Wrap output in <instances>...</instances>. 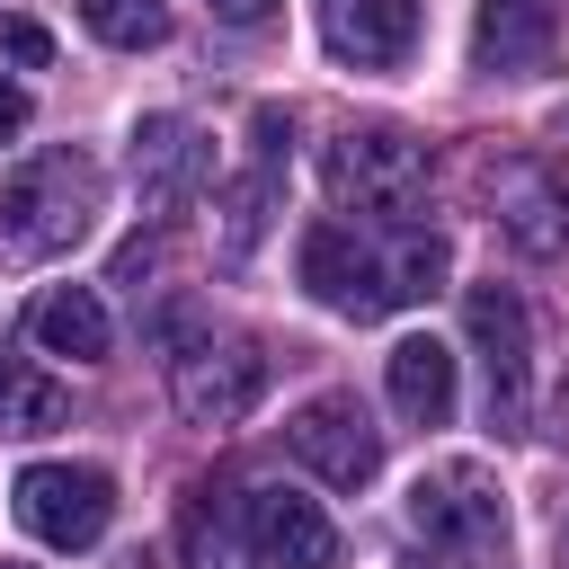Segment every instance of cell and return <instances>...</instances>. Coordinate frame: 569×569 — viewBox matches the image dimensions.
I'll list each match as a JSON object with an SVG mask.
<instances>
[{"label":"cell","mask_w":569,"mask_h":569,"mask_svg":"<svg viewBox=\"0 0 569 569\" xmlns=\"http://www.w3.org/2000/svg\"><path fill=\"white\" fill-rule=\"evenodd\" d=\"M311 302H329L338 320H382V311H409L445 284L453 249L436 231H391V240H356L347 222H311L302 249H293Z\"/></svg>","instance_id":"1"},{"label":"cell","mask_w":569,"mask_h":569,"mask_svg":"<svg viewBox=\"0 0 569 569\" xmlns=\"http://www.w3.org/2000/svg\"><path fill=\"white\" fill-rule=\"evenodd\" d=\"M418 569H498L507 560V489L480 462H436L400 498Z\"/></svg>","instance_id":"2"},{"label":"cell","mask_w":569,"mask_h":569,"mask_svg":"<svg viewBox=\"0 0 569 569\" xmlns=\"http://www.w3.org/2000/svg\"><path fill=\"white\" fill-rule=\"evenodd\" d=\"M98 231V160L89 151H44L0 187V249L9 258H62Z\"/></svg>","instance_id":"3"},{"label":"cell","mask_w":569,"mask_h":569,"mask_svg":"<svg viewBox=\"0 0 569 569\" xmlns=\"http://www.w3.org/2000/svg\"><path fill=\"white\" fill-rule=\"evenodd\" d=\"M320 178H329L338 204L382 213V222H409L418 196H427V142L400 133V124H347V133L320 151Z\"/></svg>","instance_id":"4"},{"label":"cell","mask_w":569,"mask_h":569,"mask_svg":"<svg viewBox=\"0 0 569 569\" xmlns=\"http://www.w3.org/2000/svg\"><path fill=\"white\" fill-rule=\"evenodd\" d=\"M462 338L480 356V400H489V427H525L533 418V329H525V302L507 284H471L462 293Z\"/></svg>","instance_id":"5"},{"label":"cell","mask_w":569,"mask_h":569,"mask_svg":"<svg viewBox=\"0 0 569 569\" xmlns=\"http://www.w3.org/2000/svg\"><path fill=\"white\" fill-rule=\"evenodd\" d=\"M9 507H18V525H27L36 542L89 551V542L116 525V480H107L98 462H27L18 489H9Z\"/></svg>","instance_id":"6"},{"label":"cell","mask_w":569,"mask_h":569,"mask_svg":"<svg viewBox=\"0 0 569 569\" xmlns=\"http://www.w3.org/2000/svg\"><path fill=\"white\" fill-rule=\"evenodd\" d=\"M284 445H293V462H302L311 480H329V489H365V480L382 471V427L365 418L356 391H320V400H302L293 427H284Z\"/></svg>","instance_id":"7"},{"label":"cell","mask_w":569,"mask_h":569,"mask_svg":"<svg viewBox=\"0 0 569 569\" xmlns=\"http://www.w3.org/2000/svg\"><path fill=\"white\" fill-rule=\"evenodd\" d=\"M124 160H133V187H142L151 213H178V204H196L213 187V142H204L196 116H142Z\"/></svg>","instance_id":"8"},{"label":"cell","mask_w":569,"mask_h":569,"mask_svg":"<svg viewBox=\"0 0 569 569\" xmlns=\"http://www.w3.org/2000/svg\"><path fill=\"white\" fill-rule=\"evenodd\" d=\"M489 222H498L525 258L569 249V178L542 169V160H498V169H489Z\"/></svg>","instance_id":"9"},{"label":"cell","mask_w":569,"mask_h":569,"mask_svg":"<svg viewBox=\"0 0 569 569\" xmlns=\"http://www.w3.org/2000/svg\"><path fill=\"white\" fill-rule=\"evenodd\" d=\"M169 391H178V409L196 418V427H240L249 409H258V391H267V356L258 347H187L178 356V373H169Z\"/></svg>","instance_id":"10"},{"label":"cell","mask_w":569,"mask_h":569,"mask_svg":"<svg viewBox=\"0 0 569 569\" xmlns=\"http://www.w3.org/2000/svg\"><path fill=\"white\" fill-rule=\"evenodd\" d=\"M240 525H249L258 560H284V569H329L338 560V525L320 516V498H302L284 480H258L240 498Z\"/></svg>","instance_id":"11"},{"label":"cell","mask_w":569,"mask_h":569,"mask_svg":"<svg viewBox=\"0 0 569 569\" xmlns=\"http://www.w3.org/2000/svg\"><path fill=\"white\" fill-rule=\"evenodd\" d=\"M320 9V44L356 71H391L418 44V0H311Z\"/></svg>","instance_id":"12"},{"label":"cell","mask_w":569,"mask_h":569,"mask_svg":"<svg viewBox=\"0 0 569 569\" xmlns=\"http://www.w3.org/2000/svg\"><path fill=\"white\" fill-rule=\"evenodd\" d=\"M560 44V0H480L471 9V71H533Z\"/></svg>","instance_id":"13"},{"label":"cell","mask_w":569,"mask_h":569,"mask_svg":"<svg viewBox=\"0 0 569 569\" xmlns=\"http://www.w3.org/2000/svg\"><path fill=\"white\" fill-rule=\"evenodd\" d=\"M27 338H36L44 356L98 365V356L116 347V320H107V302H98L89 284H44V293H36V311H27Z\"/></svg>","instance_id":"14"},{"label":"cell","mask_w":569,"mask_h":569,"mask_svg":"<svg viewBox=\"0 0 569 569\" xmlns=\"http://www.w3.org/2000/svg\"><path fill=\"white\" fill-rule=\"evenodd\" d=\"M382 382H391V409L409 427H445L453 418V347L445 338H400L391 365H382Z\"/></svg>","instance_id":"15"},{"label":"cell","mask_w":569,"mask_h":569,"mask_svg":"<svg viewBox=\"0 0 569 569\" xmlns=\"http://www.w3.org/2000/svg\"><path fill=\"white\" fill-rule=\"evenodd\" d=\"M178 551H187V569H258V542H249L240 507H213V489H196V507L178 525Z\"/></svg>","instance_id":"16"},{"label":"cell","mask_w":569,"mask_h":569,"mask_svg":"<svg viewBox=\"0 0 569 569\" xmlns=\"http://www.w3.org/2000/svg\"><path fill=\"white\" fill-rule=\"evenodd\" d=\"M62 382L53 373H36L18 347H0V436H44V427H62Z\"/></svg>","instance_id":"17"},{"label":"cell","mask_w":569,"mask_h":569,"mask_svg":"<svg viewBox=\"0 0 569 569\" xmlns=\"http://www.w3.org/2000/svg\"><path fill=\"white\" fill-rule=\"evenodd\" d=\"M80 27L98 44H116V53H151L169 36V9L160 0H80Z\"/></svg>","instance_id":"18"},{"label":"cell","mask_w":569,"mask_h":569,"mask_svg":"<svg viewBox=\"0 0 569 569\" xmlns=\"http://www.w3.org/2000/svg\"><path fill=\"white\" fill-rule=\"evenodd\" d=\"M267 213H276V160H258L240 187H231V213H222V258L240 267L249 249H258V231H267Z\"/></svg>","instance_id":"19"},{"label":"cell","mask_w":569,"mask_h":569,"mask_svg":"<svg viewBox=\"0 0 569 569\" xmlns=\"http://www.w3.org/2000/svg\"><path fill=\"white\" fill-rule=\"evenodd\" d=\"M0 44H9L18 62H53V36H44L36 18H0Z\"/></svg>","instance_id":"20"},{"label":"cell","mask_w":569,"mask_h":569,"mask_svg":"<svg viewBox=\"0 0 569 569\" xmlns=\"http://www.w3.org/2000/svg\"><path fill=\"white\" fill-rule=\"evenodd\" d=\"M27 116H36V107H27V89H18V80H0V142H18V133H27Z\"/></svg>","instance_id":"21"},{"label":"cell","mask_w":569,"mask_h":569,"mask_svg":"<svg viewBox=\"0 0 569 569\" xmlns=\"http://www.w3.org/2000/svg\"><path fill=\"white\" fill-rule=\"evenodd\" d=\"M204 9H213V18H222V27H258V18H267V9H276V0H204Z\"/></svg>","instance_id":"22"},{"label":"cell","mask_w":569,"mask_h":569,"mask_svg":"<svg viewBox=\"0 0 569 569\" xmlns=\"http://www.w3.org/2000/svg\"><path fill=\"white\" fill-rule=\"evenodd\" d=\"M560 569H569V516H560Z\"/></svg>","instance_id":"23"},{"label":"cell","mask_w":569,"mask_h":569,"mask_svg":"<svg viewBox=\"0 0 569 569\" xmlns=\"http://www.w3.org/2000/svg\"><path fill=\"white\" fill-rule=\"evenodd\" d=\"M0 569H27V560H0Z\"/></svg>","instance_id":"24"}]
</instances>
